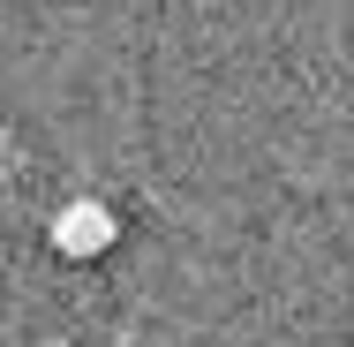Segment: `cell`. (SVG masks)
<instances>
[{
  "instance_id": "1",
  "label": "cell",
  "mask_w": 354,
  "mask_h": 347,
  "mask_svg": "<svg viewBox=\"0 0 354 347\" xmlns=\"http://www.w3.org/2000/svg\"><path fill=\"white\" fill-rule=\"evenodd\" d=\"M121 242V219L106 197H68V204L53 211V249L61 257H106Z\"/></svg>"
}]
</instances>
